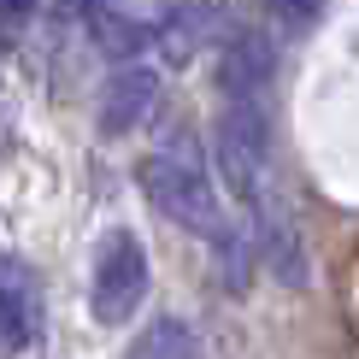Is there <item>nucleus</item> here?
Returning <instances> with one entry per match:
<instances>
[{"instance_id":"6e6552de","label":"nucleus","mask_w":359,"mask_h":359,"mask_svg":"<svg viewBox=\"0 0 359 359\" xmlns=\"http://www.w3.org/2000/svg\"><path fill=\"white\" fill-rule=\"evenodd\" d=\"M259 230H265V253H271V265L283 271V283H301L306 277L301 271V242L289 236V224H283L277 206H265V212H259Z\"/></svg>"},{"instance_id":"9b49d317","label":"nucleus","mask_w":359,"mask_h":359,"mask_svg":"<svg viewBox=\"0 0 359 359\" xmlns=\"http://www.w3.org/2000/svg\"><path fill=\"white\" fill-rule=\"evenodd\" d=\"M29 18H36V0H0V41H18Z\"/></svg>"},{"instance_id":"f03ea898","label":"nucleus","mask_w":359,"mask_h":359,"mask_svg":"<svg viewBox=\"0 0 359 359\" xmlns=\"http://www.w3.org/2000/svg\"><path fill=\"white\" fill-rule=\"evenodd\" d=\"M147 294V248L136 230H107V242L95 253V294H88V306H95L100 324H124L130 312L142 306Z\"/></svg>"},{"instance_id":"9d476101","label":"nucleus","mask_w":359,"mask_h":359,"mask_svg":"<svg viewBox=\"0 0 359 359\" xmlns=\"http://www.w3.org/2000/svg\"><path fill=\"white\" fill-rule=\"evenodd\" d=\"M271 12L289 29H312V24H318V12H324V0H271Z\"/></svg>"},{"instance_id":"423d86ee","label":"nucleus","mask_w":359,"mask_h":359,"mask_svg":"<svg viewBox=\"0 0 359 359\" xmlns=\"http://www.w3.org/2000/svg\"><path fill=\"white\" fill-rule=\"evenodd\" d=\"M154 100H159V71H147V65H124V71H112L107 95H100V130H107V136H124V130H136L142 118L154 112Z\"/></svg>"},{"instance_id":"7ed1b4c3","label":"nucleus","mask_w":359,"mask_h":359,"mask_svg":"<svg viewBox=\"0 0 359 359\" xmlns=\"http://www.w3.org/2000/svg\"><path fill=\"white\" fill-rule=\"evenodd\" d=\"M265 165H271V130L259 107H230L218 118V171L242 201H259Z\"/></svg>"},{"instance_id":"39448f33","label":"nucleus","mask_w":359,"mask_h":359,"mask_svg":"<svg viewBox=\"0 0 359 359\" xmlns=\"http://www.w3.org/2000/svg\"><path fill=\"white\" fill-rule=\"evenodd\" d=\"M271 65H277V48L259 29H242V36H230L224 53H218V88L236 107H259V88L271 83Z\"/></svg>"},{"instance_id":"1a4fd4ad","label":"nucleus","mask_w":359,"mask_h":359,"mask_svg":"<svg viewBox=\"0 0 359 359\" xmlns=\"http://www.w3.org/2000/svg\"><path fill=\"white\" fill-rule=\"evenodd\" d=\"M95 36H100V48H107V53L130 59L136 48H147V41H154V24H142V18H124V12H100Z\"/></svg>"},{"instance_id":"f257e3e1","label":"nucleus","mask_w":359,"mask_h":359,"mask_svg":"<svg viewBox=\"0 0 359 359\" xmlns=\"http://www.w3.org/2000/svg\"><path fill=\"white\" fill-rule=\"evenodd\" d=\"M142 189H147V201H154L171 224H183V230L206 236V242H218V236H224L218 189H212V177H206V165L194 159L189 142H171V147H159V154H147Z\"/></svg>"},{"instance_id":"20e7f679","label":"nucleus","mask_w":359,"mask_h":359,"mask_svg":"<svg viewBox=\"0 0 359 359\" xmlns=\"http://www.w3.org/2000/svg\"><path fill=\"white\" fill-rule=\"evenodd\" d=\"M41 324V289H36V271L12 253H0V353H18L29 348Z\"/></svg>"},{"instance_id":"0eeeda50","label":"nucleus","mask_w":359,"mask_h":359,"mask_svg":"<svg viewBox=\"0 0 359 359\" xmlns=\"http://www.w3.org/2000/svg\"><path fill=\"white\" fill-rule=\"evenodd\" d=\"M130 359H206V353H201V341H194V330H189L183 318H154L136 336Z\"/></svg>"}]
</instances>
